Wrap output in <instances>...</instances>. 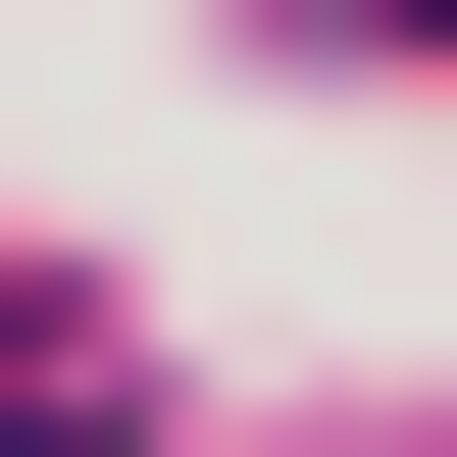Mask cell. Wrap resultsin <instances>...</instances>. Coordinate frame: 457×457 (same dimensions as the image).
<instances>
[{
	"label": "cell",
	"instance_id": "6da1fadb",
	"mask_svg": "<svg viewBox=\"0 0 457 457\" xmlns=\"http://www.w3.org/2000/svg\"><path fill=\"white\" fill-rule=\"evenodd\" d=\"M305 51H457V0H305Z\"/></svg>",
	"mask_w": 457,
	"mask_h": 457
}]
</instances>
